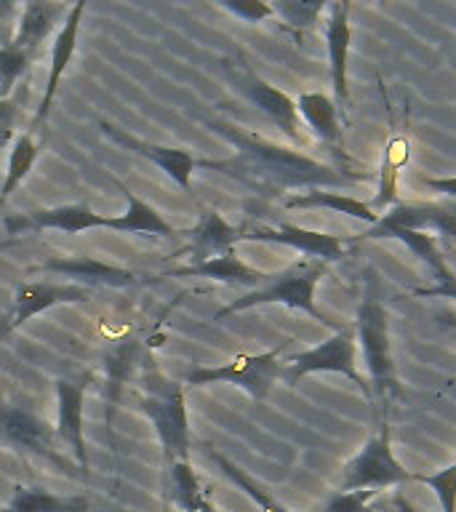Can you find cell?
Wrapping results in <instances>:
<instances>
[{"label":"cell","instance_id":"obj_21","mask_svg":"<svg viewBox=\"0 0 456 512\" xmlns=\"http://www.w3.org/2000/svg\"><path fill=\"white\" fill-rule=\"evenodd\" d=\"M160 278H208L219 280L224 286L254 288L256 291L262 283H270L272 275L248 267L246 262H240V256L235 251H230V254L216 256V259H208V262L190 264V267H182V270H168Z\"/></svg>","mask_w":456,"mask_h":512},{"label":"cell","instance_id":"obj_5","mask_svg":"<svg viewBox=\"0 0 456 512\" xmlns=\"http://www.w3.org/2000/svg\"><path fill=\"white\" fill-rule=\"evenodd\" d=\"M288 347L283 342L275 350L259 352V355H238L224 366H195L184 374V384L203 387V384H235L246 390L254 400H264L270 395L272 384L283 376V363L280 355Z\"/></svg>","mask_w":456,"mask_h":512},{"label":"cell","instance_id":"obj_13","mask_svg":"<svg viewBox=\"0 0 456 512\" xmlns=\"http://www.w3.org/2000/svg\"><path fill=\"white\" fill-rule=\"evenodd\" d=\"M102 128V134L110 139V142L120 144V147H126V150L136 152V155H142V158L152 160L160 171H166L171 179H174L184 192H190L192 195V171L198 168V160L192 158V152L187 150H176V147H163V144H152L144 142V139H136L123 128L112 126L107 120L99 123Z\"/></svg>","mask_w":456,"mask_h":512},{"label":"cell","instance_id":"obj_20","mask_svg":"<svg viewBox=\"0 0 456 512\" xmlns=\"http://www.w3.org/2000/svg\"><path fill=\"white\" fill-rule=\"evenodd\" d=\"M83 11H86V3L80 0L75 6H70V14L64 16L62 27L56 32L54 48H51V75H48V86L46 94L40 99V107L35 112V118L30 123V134L38 131L40 123H46L48 112H51V104H54V96L59 91V80H62L67 64H70L72 54H75V46H78V30H80V19H83Z\"/></svg>","mask_w":456,"mask_h":512},{"label":"cell","instance_id":"obj_8","mask_svg":"<svg viewBox=\"0 0 456 512\" xmlns=\"http://www.w3.org/2000/svg\"><path fill=\"white\" fill-rule=\"evenodd\" d=\"M224 70L230 75L232 86L238 88L240 94L246 96L248 102L259 107V110L267 115V118L275 123V126L283 131V134L296 144V147H304L307 139L302 134V118H299V110H296V102L288 94H283L280 88L270 86L267 80H262L256 75L246 62H232V59H224Z\"/></svg>","mask_w":456,"mask_h":512},{"label":"cell","instance_id":"obj_11","mask_svg":"<svg viewBox=\"0 0 456 512\" xmlns=\"http://www.w3.org/2000/svg\"><path fill=\"white\" fill-rule=\"evenodd\" d=\"M350 3L336 0L328 3L326 19V48L328 67H331V86H334V104L339 115L347 120L350 112V83H347V59L352 46V24H350Z\"/></svg>","mask_w":456,"mask_h":512},{"label":"cell","instance_id":"obj_14","mask_svg":"<svg viewBox=\"0 0 456 512\" xmlns=\"http://www.w3.org/2000/svg\"><path fill=\"white\" fill-rule=\"evenodd\" d=\"M54 438L56 430H51L46 419H40L27 408L0 406V440L8 446L59 462L54 451Z\"/></svg>","mask_w":456,"mask_h":512},{"label":"cell","instance_id":"obj_4","mask_svg":"<svg viewBox=\"0 0 456 512\" xmlns=\"http://www.w3.org/2000/svg\"><path fill=\"white\" fill-rule=\"evenodd\" d=\"M142 390V408L155 424L166 464L190 462V419L184 406L182 382H174L150 366L144 371Z\"/></svg>","mask_w":456,"mask_h":512},{"label":"cell","instance_id":"obj_26","mask_svg":"<svg viewBox=\"0 0 456 512\" xmlns=\"http://www.w3.org/2000/svg\"><path fill=\"white\" fill-rule=\"evenodd\" d=\"M286 208H331V211H336V214L352 216V219H360V222L371 224V227L379 222V214H374L368 203L352 198V195H344V192H326V190L302 192V195L288 198Z\"/></svg>","mask_w":456,"mask_h":512},{"label":"cell","instance_id":"obj_10","mask_svg":"<svg viewBox=\"0 0 456 512\" xmlns=\"http://www.w3.org/2000/svg\"><path fill=\"white\" fill-rule=\"evenodd\" d=\"M96 227H110V216L96 214L94 208L86 206V203L38 208V211H27V214L6 216V232L11 238H19L24 232L35 230H62L75 235V232L96 230Z\"/></svg>","mask_w":456,"mask_h":512},{"label":"cell","instance_id":"obj_23","mask_svg":"<svg viewBox=\"0 0 456 512\" xmlns=\"http://www.w3.org/2000/svg\"><path fill=\"white\" fill-rule=\"evenodd\" d=\"M408 139L403 134H392L382 150V163L376 171V195L371 203L374 214H382L384 208L400 206L398 195V179L400 168L408 163Z\"/></svg>","mask_w":456,"mask_h":512},{"label":"cell","instance_id":"obj_33","mask_svg":"<svg viewBox=\"0 0 456 512\" xmlns=\"http://www.w3.org/2000/svg\"><path fill=\"white\" fill-rule=\"evenodd\" d=\"M416 483H424L435 491L443 512H456V462L432 475H416Z\"/></svg>","mask_w":456,"mask_h":512},{"label":"cell","instance_id":"obj_30","mask_svg":"<svg viewBox=\"0 0 456 512\" xmlns=\"http://www.w3.org/2000/svg\"><path fill=\"white\" fill-rule=\"evenodd\" d=\"M35 56L16 48L14 43L8 46H0V102L3 99H11V91L16 88V83L27 75L30 64Z\"/></svg>","mask_w":456,"mask_h":512},{"label":"cell","instance_id":"obj_28","mask_svg":"<svg viewBox=\"0 0 456 512\" xmlns=\"http://www.w3.org/2000/svg\"><path fill=\"white\" fill-rule=\"evenodd\" d=\"M35 160H38V144L32 142L30 134H22L14 142L11 155H8L6 182L0 187V206H6V200L11 198V192L27 179V174H30L32 166H35Z\"/></svg>","mask_w":456,"mask_h":512},{"label":"cell","instance_id":"obj_31","mask_svg":"<svg viewBox=\"0 0 456 512\" xmlns=\"http://www.w3.org/2000/svg\"><path fill=\"white\" fill-rule=\"evenodd\" d=\"M326 6L328 3H323V0H278V3H272V11H275V16H280L291 30L304 32L318 22V14L320 11H326Z\"/></svg>","mask_w":456,"mask_h":512},{"label":"cell","instance_id":"obj_17","mask_svg":"<svg viewBox=\"0 0 456 512\" xmlns=\"http://www.w3.org/2000/svg\"><path fill=\"white\" fill-rule=\"evenodd\" d=\"M30 272H54V275H67L75 280V286L91 288L94 286H110V288H126L134 286L136 275L128 270H120L115 264H104L94 256H72V259H62L54 256L48 262L32 267Z\"/></svg>","mask_w":456,"mask_h":512},{"label":"cell","instance_id":"obj_34","mask_svg":"<svg viewBox=\"0 0 456 512\" xmlns=\"http://www.w3.org/2000/svg\"><path fill=\"white\" fill-rule=\"evenodd\" d=\"M219 6L248 24L262 22L267 16H275L270 3H262V0H219Z\"/></svg>","mask_w":456,"mask_h":512},{"label":"cell","instance_id":"obj_1","mask_svg":"<svg viewBox=\"0 0 456 512\" xmlns=\"http://www.w3.org/2000/svg\"><path fill=\"white\" fill-rule=\"evenodd\" d=\"M206 123L216 134L235 147V155L224 160H198V168L219 171L232 176L235 182L246 184L259 195L275 198L288 190H323V187H350L355 182H366L368 176H352L339 171L336 166L283 147L264 136L235 126L230 120L206 118Z\"/></svg>","mask_w":456,"mask_h":512},{"label":"cell","instance_id":"obj_16","mask_svg":"<svg viewBox=\"0 0 456 512\" xmlns=\"http://www.w3.org/2000/svg\"><path fill=\"white\" fill-rule=\"evenodd\" d=\"M91 288L75 286V283H22L14 294V310L6 318L8 331H14L22 323L43 310H51L56 304H78L91 299Z\"/></svg>","mask_w":456,"mask_h":512},{"label":"cell","instance_id":"obj_41","mask_svg":"<svg viewBox=\"0 0 456 512\" xmlns=\"http://www.w3.org/2000/svg\"><path fill=\"white\" fill-rule=\"evenodd\" d=\"M14 243H19V238H8L6 243H0V251H3V248H8V246H14Z\"/></svg>","mask_w":456,"mask_h":512},{"label":"cell","instance_id":"obj_18","mask_svg":"<svg viewBox=\"0 0 456 512\" xmlns=\"http://www.w3.org/2000/svg\"><path fill=\"white\" fill-rule=\"evenodd\" d=\"M240 235H243V230L224 222V216L216 208L200 206L198 224L190 230V246L184 251H176V256L192 254V264L208 262V259L235 251V243H240Z\"/></svg>","mask_w":456,"mask_h":512},{"label":"cell","instance_id":"obj_2","mask_svg":"<svg viewBox=\"0 0 456 512\" xmlns=\"http://www.w3.org/2000/svg\"><path fill=\"white\" fill-rule=\"evenodd\" d=\"M355 336L363 350L368 376L374 382L371 392L374 398L382 400V416H387L390 414L387 403L392 398H400V382L395 374V358H392L390 323H387V310L382 302V280H379V272L371 267L363 275V299L358 307Z\"/></svg>","mask_w":456,"mask_h":512},{"label":"cell","instance_id":"obj_15","mask_svg":"<svg viewBox=\"0 0 456 512\" xmlns=\"http://www.w3.org/2000/svg\"><path fill=\"white\" fill-rule=\"evenodd\" d=\"M374 227L430 232L435 238L456 243V203H400L379 216Z\"/></svg>","mask_w":456,"mask_h":512},{"label":"cell","instance_id":"obj_12","mask_svg":"<svg viewBox=\"0 0 456 512\" xmlns=\"http://www.w3.org/2000/svg\"><path fill=\"white\" fill-rule=\"evenodd\" d=\"M296 110H299V118L310 126V131L318 136L320 142L326 144L328 150L334 152L336 163H339V171L352 176H368L371 179V171H352L355 166V160L347 158V152H344V134L342 126H339V110H336V104L331 96L326 94H302L296 99Z\"/></svg>","mask_w":456,"mask_h":512},{"label":"cell","instance_id":"obj_3","mask_svg":"<svg viewBox=\"0 0 456 512\" xmlns=\"http://www.w3.org/2000/svg\"><path fill=\"white\" fill-rule=\"evenodd\" d=\"M326 270L328 264L318 262V259H304V262L291 264L288 270L272 275L270 283H264L262 288L248 291V294L230 302L219 312H214V320L230 318L235 312L251 310V307H259V304H286L291 310L307 312V315H312L323 326H331L334 320H328L318 310V304H315V288H318L320 278L326 275Z\"/></svg>","mask_w":456,"mask_h":512},{"label":"cell","instance_id":"obj_35","mask_svg":"<svg viewBox=\"0 0 456 512\" xmlns=\"http://www.w3.org/2000/svg\"><path fill=\"white\" fill-rule=\"evenodd\" d=\"M435 280H438L435 286L414 288L411 294H414V296H443V299H456V275L446 262L440 264L438 270H435Z\"/></svg>","mask_w":456,"mask_h":512},{"label":"cell","instance_id":"obj_38","mask_svg":"<svg viewBox=\"0 0 456 512\" xmlns=\"http://www.w3.org/2000/svg\"><path fill=\"white\" fill-rule=\"evenodd\" d=\"M424 187H430V190L440 192V195H446V198L456 200V176H443V179H432V176H422Z\"/></svg>","mask_w":456,"mask_h":512},{"label":"cell","instance_id":"obj_25","mask_svg":"<svg viewBox=\"0 0 456 512\" xmlns=\"http://www.w3.org/2000/svg\"><path fill=\"white\" fill-rule=\"evenodd\" d=\"M0 512H88L86 496H56L40 486H14V496Z\"/></svg>","mask_w":456,"mask_h":512},{"label":"cell","instance_id":"obj_22","mask_svg":"<svg viewBox=\"0 0 456 512\" xmlns=\"http://www.w3.org/2000/svg\"><path fill=\"white\" fill-rule=\"evenodd\" d=\"M70 14V8L64 3H51V0H30L24 3L19 11V22H16L14 46L27 51V54H38L40 43L51 35L59 19Z\"/></svg>","mask_w":456,"mask_h":512},{"label":"cell","instance_id":"obj_39","mask_svg":"<svg viewBox=\"0 0 456 512\" xmlns=\"http://www.w3.org/2000/svg\"><path fill=\"white\" fill-rule=\"evenodd\" d=\"M392 510H395V512H416L414 507H411V504L403 499V494H395V499H392Z\"/></svg>","mask_w":456,"mask_h":512},{"label":"cell","instance_id":"obj_27","mask_svg":"<svg viewBox=\"0 0 456 512\" xmlns=\"http://www.w3.org/2000/svg\"><path fill=\"white\" fill-rule=\"evenodd\" d=\"M168 467V494L182 512H198L206 491L200 488V480L190 462H171Z\"/></svg>","mask_w":456,"mask_h":512},{"label":"cell","instance_id":"obj_29","mask_svg":"<svg viewBox=\"0 0 456 512\" xmlns=\"http://www.w3.org/2000/svg\"><path fill=\"white\" fill-rule=\"evenodd\" d=\"M208 459L219 464V470H222L224 475H227V478L240 488V491H246V494L259 504V510L262 512H294V510H288L286 504H280L275 496L267 494V491H264V488L251 478V475H246V470H240L238 464L230 462V459L219 454V451H208Z\"/></svg>","mask_w":456,"mask_h":512},{"label":"cell","instance_id":"obj_37","mask_svg":"<svg viewBox=\"0 0 456 512\" xmlns=\"http://www.w3.org/2000/svg\"><path fill=\"white\" fill-rule=\"evenodd\" d=\"M19 11H22V6L0 0V46L14 43V27L19 22Z\"/></svg>","mask_w":456,"mask_h":512},{"label":"cell","instance_id":"obj_7","mask_svg":"<svg viewBox=\"0 0 456 512\" xmlns=\"http://www.w3.org/2000/svg\"><path fill=\"white\" fill-rule=\"evenodd\" d=\"M400 483H416V472H408L398 462V456L392 451L390 422H387V416H382L379 435H374L360 448L358 456H352L350 462L344 464L339 491H360V488L384 491V488L400 486Z\"/></svg>","mask_w":456,"mask_h":512},{"label":"cell","instance_id":"obj_24","mask_svg":"<svg viewBox=\"0 0 456 512\" xmlns=\"http://www.w3.org/2000/svg\"><path fill=\"white\" fill-rule=\"evenodd\" d=\"M123 195L128 200V211L120 216H110V230L118 232H144V235H158V238H176V235H190V230H176L163 219V216L155 211L152 206H147L136 192L128 190L126 182L115 179Z\"/></svg>","mask_w":456,"mask_h":512},{"label":"cell","instance_id":"obj_9","mask_svg":"<svg viewBox=\"0 0 456 512\" xmlns=\"http://www.w3.org/2000/svg\"><path fill=\"white\" fill-rule=\"evenodd\" d=\"M240 240H262V243H280L291 246L302 254L318 259V262H339L344 256V240L339 235H326V232L304 230L296 224H243Z\"/></svg>","mask_w":456,"mask_h":512},{"label":"cell","instance_id":"obj_6","mask_svg":"<svg viewBox=\"0 0 456 512\" xmlns=\"http://www.w3.org/2000/svg\"><path fill=\"white\" fill-rule=\"evenodd\" d=\"M355 355H358V350H355V334H352V328H342L339 334H334L331 339L318 344V347L291 355L283 363V379L288 382V387H294L307 374H342L366 395V400L374 403L371 384L358 371Z\"/></svg>","mask_w":456,"mask_h":512},{"label":"cell","instance_id":"obj_32","mask_svg":"<svg viewBox=\"0 0 456 512\" xmlns=\"http://www.w3.org/2000/svg\"><path fill=\"white\" fill-rule=\"evenodd\" d=\"M382 491L360 488V491H336L326 502L323 512H384L387 507L379 504Z\"/></svg>","mask_w":456,"mask_h":512},{"label":"cell","instance_id":"obj_19","mask_svg":"<svg viewBox=\"0 0 456 512\" xmlns=\"http://www.w3.org/2000/svg\"><path fill=\"white\" fill-rule=\"evenodd\" d=\"M83 395L86 384L59 379L56 382V438H62L72 448L78 467L88 470L86 438H83Z\"/></svg>","mask_w":456,"mask_h":512},{"label":"cell","instance_id":"obj_42","mask_svg":"<svg viewBox=\"0 0 456 512\" xmlns=\"http://www.w3.org/2000/svg\"><path fill=\"white\" fill-rule=\"evenodd\" d=\"M6 334H8V326H6V320H3V323H0V339H3Z\"/></svg>","mask_w":456,"mask_h":512},{"label":"cell","instance_id":"obj_40","mask_svg":"<svg viewBox=\"0 0 456 512\" xmlns=\"http://www.w3.org/2000/svg\"><path fill=\"white\" fill-rule=\"evenodd\" d=\"M198 512H219V510H216V504L211 502V499H208V496H206V499H203V504H200Z\"/></svg>","mask_w":456,"mask_h":512},{"label":"cell","instance_id":"obj_36","mask_svg":"<svg viewBox=\"0 0 456 512\" xmlns=\"http://www.w3.org/2000/svg\"><path fill=\"white\" fill-rule=\"evenodd\" d=\"M19 99H3L0 102V150L14 139L16 123H19Z\"/></svg>","mask_w":456,"mask_h":512}]
</instances>
